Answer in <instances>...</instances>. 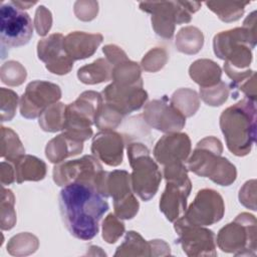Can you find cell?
<instances>
[{"label":"cell","instance_id":"obj_29","mask_svg":"<svg viewBox=\"0 0 257 257\" xmlns=\"http://www.w3.org/2000/svg\"><path fill=\"white\" fill-rule=\"evenodd\" d=\"M65 108L66 105L62 102H56L49 105L39 116L38 123L40 127L49 133H55L63 130Z\"/></svg>","mask_w":257,"mask_h":257},{"label":"cell","instance_id":"obj_35","mask_svg":"<svg viewBox=\"0 0 257 257\" xmlns=\"http://www.w3.org/2000/svg\"><path fill=\"white\" fill-rule=\"evenodd\" d=\"M15 198L12 191L2 186L1 195V229L10 230L16 224V212L14 210Z\"/></svg>","mask_w":257,"mask_h":257},{"label":"cell","instance_id":"obj_44","mask_svg":"<svg viewBox=\"0 0 257 257\" xmlns=\"http://www.w3.org/2000/svg\"><path fill=\"white\" fill-rule=\"evenodd\" d=\"M0 177H1V184L2 186L10 185L16 181L15 177V170L14 166L9 161H3L1 163V169H0Z\"/></svg>","mask_w":257,"mask_h":257},{"label":"cell","instance_id":"obj_28","mask_svg":"<svg viewBox=\"0 0 257 257\" xmlns=\"http://www.w3.org/2000/svg\"><path fill=\"white\" fill-rule=\"evenodd\" d=\"M204 44L202 31L195 26H186L179 30L176 36V47L185 54L198 53Z\"/></svg>","mask_w":257,"mask_h":257},{"label":"cell","instance_id":"obj_34","mask_svg":"<svg viewBox=\"0 0 257 257\" xmlns=\"http://www.w3.org/2000/svg\"><path fill=\"white\" fill-rule=\"evenodd\" d=\"M122 118V114H120L116 109L103 102L102 100V103L95 117L94 124L97 128L102 131H113L120 124Z\"/></svg>","mask_w":257,"mask_h":257},{"label":"cell","instance_id":"obj_2","mask_svg":"<svg viewBox=\"0 0 257 257\" xmlns=\"http://www.w3.org/2000/svg\"><path fill=\"white\" fill-rule=\"evenodd\" d=\"M256 12H251L242 27L222 31L214 36V53L224 62V70L232 79V85L248 78L254 70L249 69L252 49L256 45Z\"/></svg>","mask_w":257,"mask_h":257},{"label":"cell","instance_id":"obj_15","mask_svg":"<svg viewBox=\"0 0 257 257\" xmlns=\"http://www.w3.org/2000/svg\"><path fill=\"white\" fill-rule=\"evenodd\" d=\"M61 97L60 87L52 82L35 80L27 84L20 98V113L25 118H36Z\"/></svg>","mask_w":257,"mask_h":257},{"label":"cell","instance_id":"obj_12","mask_svg":"<svg viewBox=\"0 0 257 257\" xmlns=\"http://www.w3.org/2000/svg\"><path fill=\"white\" fill-rule=\"evenodd\" d=\"M102 173V166L98 160L94 156L85 155L80 159L56 165L53 168V181L60 187L72 183H82L96 189Z\"/></svg>","mask_w":257,"mask_h":257},{"label":"cell","instance_id":"obj_19","mask_svg":"<svg viewBox=\"0 0 257 257\" xmlns=\"http://www.w3.org/2000/svg\"><path fill=\"white\" fill-rule=\"evenodd\" d=\"M191 140L185 133H169L154 148L155 160L163 167L185 163L191 153Z\"/></svg>","mask_w":257,"mask_h":257},{"label":"cell","instance_id":"obj_24","mask_svg":"<svg viewBox=\"0 0 257 257\" xmlns=\"http://www.w3.org/2000/svg\"><path fill=\"white\" fill-rule=\"evenodd\" d=\"M16 182L21 184L25 181H40L46 175V164L31 155H23L13 162Z\"/></svg>","mask_w":257,"mask_h":257},{"label":"cell","instance_id":"obj_22","mask_svg":"<svg viewBox=\"0 0 257 257\" xmlns=\"http://www.w3.org/2000/svg\"><path fill=\"white\" fill-rule=\"evenodd\" d=\"M103 37L99 33L73 31L64 37V48L73 60L84 59L94 54Z\"/></svg>","mask_w":257,"mask_h":257},{"label":"cell","instance_id":"obj_5","mask_svg":"<svg viewBox=\"0 0 257 257\" xmlns=\"http://www.w3.org/2000/svg\"><path fill=\"white\" fill-rule=\"evenodd\" d=\"M127 158L132 167L131 182L135 194L143 201L151 200L159 190L162 173L158 164L150 156L149 149L142 143L127 145Z\"/></svg>","mask_w":257,"mask_h":257},{"label":"cell","instance_id":"obj_7","mask_svg":"<svg viewBox=\"0 0 257 257\" xmlns=\"http://www.w3.org/2000/svg\"><path fill=\"white\" fill-rule=\"evenodd\" d=\"M101 103L99 92L83 91L73 102L66 105L64 133L82 143L88 140L92 136L91 125L94 124Z\"/></svg>","mask_w":257,"mask_h":257},{"label":"cell","instance_id":"obj_31","mask_svg":"<svg viewBox=\"0 0 257 257\" xmlns=\"http://www.w3.org/2000/svg\"><path fill=\"white\" fill-rule=\"evenodd\" d=\"M172 104L186 117L194 115L200 106V99L197 92L190 88H180L171 97Z\"/></svg>","mask_w":257,"mask_h":257},{"label":"cell","instance_id":"obj_45","mask_svg":"<svg viewBox=\"0 0 257 257\" xmlns=\"http://www.w3.org/2000/svg\"><path fill=\"white\" fill-rule=\"evenodd\" d=\"M18 8H20L21 10H23V9H27V8H29L30 6H32V5H34L36 2L34 1V2H22V1H12Z\"/></svg>","mask_w":257,"mask_h":257},{"label":"cell","instance_id":"obj_37","mask_svg":"<svg viewBox=\"0 0 257 257\" xmlns=\"http://www.w3.org/2000/svg\"><path fill=\"white\" fill-rule=\"evenodd\" d=\"M229 95V87L222 80L210 87H200V96L205 103L211 106L223 104Z\"/></svg>","mask_w":257,"mask_h":257},{"label":"cell","instance_id":"obj_11","mask_svg":"<svg viewBox=\"0 0 257 257\" xmlns=\"http://www.w3.org/2000/svg\"><path fill=\"white\" fill-rule=\"evenodd\" d=\"M0 18L2 52L5 48L19 47L30 41L33 34V24L28 13L11 1L1 5Z\"/></svg>","mask_w":257,"mask_h":257},{"label":"cell","instance_id":"obj_32","mask_svg":"<svg viewBox=\"0 0 257 257\" xmlns=\"http://www.w3.org/2000/svg\"><path fill=\"white\" fill-rule=\"evenodd\" d=\"M18 135L10 127L1 126V157L6 161L13 162L17 158L25 155Z\"/></svg>","mask_w":257,"mask_h":257},{"label":"cell","instance_id":"obj_6","mask_svg":"<svg viewBox=\"0 0 257 257\" xmlns=\"http://www.w3.org/2000/svg\"><path fill=\"white\" fill-rule=\"evenodd\" d=\"M202 3L190 1H161L141 2L140 9L152 15L151 21L155 32L170 39L175 32L176 24L189 23L192 14L197 12Z\"/></svg>","mask_w":257,"mask_h":257},{"label":"cell","instance_id":"obj_20","mask_svg":"<svg viewBox=\"0 0 257 257\" xmlns=\"http://www.w3.org/2000/svg\"><path fill=\"white\" fill-rule=\"evenodd\" d=\"M102 52L111 64L112 82L119 85H134L143 83L140 65L128 59L125 52L114 44H107L102 47Z\"/></svg>","mask_w":257,"mask_h":257},{"label":"cell","instance_id":"obj_40","mask_svg":"<svg viewBox=\"0 0 257 257\" xmlns=\"http://www.w3.org/2000/svg\"><path fill=\"white\" fill-rule=\"evenodd\" d=\"M0 107H1V120H11L16 112L18 104V95L15 91L1 87L0 89Z\"/></svg>","mask_w":257,"mask_h":257},{"label":"cell","instance_id":"obj_38","mask_svg":"<svg viewBox=\"0 0 257 257\" xmlns=\"http://www.w3.org/2000/svg\"><path fill=\"white\" fill-rule=\"evenodd\" d=\"M124 233V224L115 214H108L102 222V238L105 242L115 243Z\"/></svg>","mask_w":257,"mask_h":257},{"label":"cell","instance_id":"obj_10","mask_svg":"<svg viewBox=\"0 0 257 257\" xmlns=\"http://www.w3.org/2000/svg\"><path fill=\"white\" fill-rule=\"evenodd\" d=\"M163 176L166 180V188L160 199V210L170 222H175L187 210V199L192 183L186 167L171 169Z\"/></svg>","mask_w":257,"mask_h":257},{"label":"cell","instance_id":"obj_16","mask_svg":"<svg viewBox=\"0 0 257 257\" xmlns=\"http://www.w3.org/2000/svg\"><path fill=\"white\" fill-rule=\"evenodd\" d=\"M143 116L150 126L167 134L180 132L186 124V116L172 104L166 95L161 99L148 102L145 105Z\"/></svg>","mask_w":257,"mask_h":257},{"label":"cell","instance_id":"obj_30","mask_svg":"<svg viewBox=\"0 0 257 257\" xmlns=\"http://www.w3.org/2000/svg\"><path fill=\"white\" fill-rule=\"evenodd\" d=\"M250 2H223V1H208L205 4L207 7L213 11L220 20L224 22H233L243 15L245 6L248 5Z\"/></svg>","mask_w":257,"mask_h":257},{"label":"cell","instance_id":"obj_4","mask_svg":"<svg viewBox=\"0 0 257 257\" xmlns=\"http://www.w3.org/2000/svg\"><path fill=\"white\" fill-rule=\"evenodd\" d=\"M223 146L215 137L201 140L187 162L188 171L209 178L220 186H230L237 178L236 167L222 157Z\"/></svg>","mask_w":257,"mask_h":257},{"label":"cell","instance_id":"obj_18","mask_svg":"<svg viewBox=\"0 0 257 257\" xmlns=\"http://www.w3.org/2000/svg\"><path fill=\"white\" fill-rule=\"evenodd\" d=\"M37 55L51 73L63 75L72 69L74 60L64 48V36L61 33H53L39 40Z\"/></svg>","mask_w":257,"mask_h":257},{"label":"cell","instance_id":"obj_21","mask_svg":"<svg viewBox=\"0 0 257 257\" xmlns=\"http://www.w3.org/2000/svg\"><path fill=\"white\" fill-rule=\"evenodd\" d=\"M123 146L120 134L113 131H101L92 139L91 153L105 165L116 167L122 163Z\"/></svg>","mask_w":257,"mask_h":257},{"label":"cell","instance_id":"obj_17","mask_svg":"<svg viewBox=\"0 0 257 257\" xmlns=\"http://www.w3.org/2000/svg\"><path fill=\"white\" fill-rule=\"evenodd\" d=\"M100 94L103 102L116 109L123 116L139 110L148 99V92L144 89L143 83L119 85L111 82Z\"/></svg>","mask_w":257,"mask_h":257},{"label":"cell","instance_id":"obj_26","mask_svg":"<svg viewBox=\"0 0 257 257\" xmlns=\"http://www.w3.org/2000/svg\"><path fill=\"white\" fill-rule=\"evenodd\" d=\"M111 64L106 58H98L77 70L78 79L85 84H96L111 79Z\"/></svg>","mask_w":257,"mask_h":257},{"label":"cell","instance_id":"obj_39","mask_svg":"<svg viewBox=\"0 0 257 257\" xmlns=\"http://www.w3.org/2000/svg\"><path fill=\"white\" fill-rule=\"evenodd\" d=\"M169 58L168 52L163 47H155L151 49L142 59V67L149 72H156L163 68Z\"/></svg>","mask_w":257,"mask_h":257},{"label":"cell","instance_id":"obj_9","mask_svg":"<svg viewBox=\"0 0 257 257\" xmlns=\"http://www.w3.org/2000/svg\"><path fill=\"white\" fill-rule=\"evenodd\" d=\"M256 218L249 213L239 214L234 221L220 229L218 247L227 253L241 256L256 255Z\"/></svg>","mask_w":257,"mask_h":257},{"label":"cell","instance_id":"obj_42","mask_svg":"<svg viewBox=\"0 0 257 257\" xmlns=\"http://www.w3.org/2000/svg\"><path fill=\"white\" fill-rule=\"evenodd\" d=\"M98 3L95 1H76L74 3V13L82 21H90L97 15Z\"/></svg>","mask_w":257,"mask_h":257},{"label":"cell","instance_id":"obj_8","mask_svg":"<svg viewBox=\"0 0 257 257\" xmlns=\"http://www.w3.org/2000/svg\"><path fill=\"white\" fill-rule=\"evenodd\" d=\"M96 191L104 198L113 200L114 214L119 219H133L139 211V201L134 195L131 174L124 170H114L102 173Z\"/></svg>","mask_w":257,"mask_h":257},{"label":"cell","instance_id":"obj_3","mask_svg":"<svg viewBox=\"0 0 257 257\" xmlns=\"http://www.w3.org/2000/svg\"><path fill=\"white\" fill-rule=\"evenodd\" d=\"M256 101L247 97L224 109L220 127L228 150L237 157L251 152L256 138Z\"/></svg>","mask_w":257,"mask_h":257},{"label":"cell","instance_id":"obj_14","mask_svg":"<svg viewBox=\"0 0 257 257\" xmlns=\"http://www.w3.org/2000/svg\"><path fill=\"white\" fill-rule=\"evenodd\" d=\"M224 213L222 196L213 189H202L181 218L191 225L205 227L219 222Z\"/></svg>","mask_w":257,"mask_h":257},{"label":"cell","instance_id":"obj_23","mask_svg":"<svg viewBox=\"0 0 257 257\" xmlns=\"http://www.w3.org/2000/svg\"><path fill=\"white\" fill-rule=\"evenodd\" d=\"M83 143L79 142L66 133H62L50 140L45 148L46 158L53 164H59L69 157L82 152Z\"/></svg>","mask_w":257,"mask_h":257},{"label":"cell","instance_id":"obj_36","mask_svg":"<svg viewBox=\"0 0 257 257\" xmlns=\"http://www.w3.org/2000/svg\"><path fill=\"white\" fill-rule=\"evenodd\" d=\"M26 76V69L18 61L9 60L1 66L0 77L2 82L7 85L18 86L24 82Z\"/></svg>","mask_w":257,"mask_h":257},{"label":"cell","instance_id":"obj_41","mask_svg":"<svg viewBox=\"0 0 257 257\" xmlns=\"http://www.w3.org/2000/svg\"><path fill=\"white\" fill-rule=\"evenodd\" d=\"M34 24L37 33L40 36H44L51 28L52 24V15L51 12L43 5H40L35 12Z\"/></svg>","mask_w":257,"mask_h":257},{"label":"cell","instance_id":"obj_27","mask_svg":"<svg viewBox=\"0 0 257 257\" xmlns=\"http://www.w3.org/2000/svg\"><path fill=\"white\" fill-rule=\"evenodd\" d=\"M151 241H146L138 232L128 231L123 242L117 247L114 256H152Z\"/></svg>","mask_w":257,"mask_h":257},{"label":"cell","instance_id":"obj_33","mask_svg":"<svg viewBox=\"0 0 257 257\" xmlns=\"http://www.w3.org/2000/svg\"><path fill=\"white\" fill-rule=\"evenodd\" d=\"M39 242L36 236L31 233H19L13 236L7 243V251L13 256H23L34 253Z\"/></svg>","mask_w":257,"mask_h":257},{"label":"cell","instance_id":"obj_25","mask_svg":"<svg viewBox=\"0 0 257 257\" xmlns=\"http://www.w3.org/2000/svg\"><path fill=\"white\" fill-rule=\"evenodd\" d=\"M190 77L200 87H210L221 81L222 70L220 66L211 59H198L189 67Z\"/></svg>","mask_w":257,"mask_h":257},{"label":"cell","instance_id":"obj_1","mask_svg":"<svg viewBox=\"0 0 257 257\" xmlns=\"http://www.w3.org/2000/svg\"><path fill=\"white\" fill-rule=\"evenodd\" d=\"M58 202L62 221L73 237L91 240L96 236L108 204L94 187L82 183L66 185L59 193Z\"/></svg>","mask_w":257,"mask_h":257},{"label":"cell","instance_id":"obj_13","mask_svg":"<svg viewBox=\"0 0 257 257\" xmlns=\"http://www.w3.org/2000/svg\"><path fill=\"white\" fill-rule=\"evenodd\" d=\"M179 243L190 257L195 256H216V236L212 230L203 226L191 225L179 218L174 222Z\"/></svg>","mask_w":257,"mask_h":257},{"label":"cell","instance_id":"obj_43","mask_svg":"<svg viewBox=\"0 0 257 257\" xmlns=\"http://www.w3.org/2000/svg\"><path fill=\"white\" fill-rule=\"evenodd\" d=\"M256 72L254 71L248 78L241 81L238 84L232 85V89H239L242 91L247 98L256 101Z\"/></svg>","mask_w":257,"mask_h":257}]
</instances>
